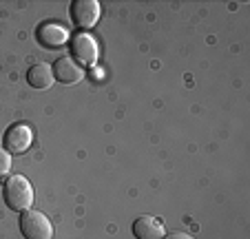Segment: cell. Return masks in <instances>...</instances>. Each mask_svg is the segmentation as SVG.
Masks as SVG:
<instances>
[{"mask_svg": "<svg viewBox=\"0 0 250 239\" xmlns=\"http://www.w3.org/2000/svg\"><path fill=\"white\" fill-rule=\"evenodd\" d=\"M53 69V78L60 82V85H78L82 78H84V69H82L78 62H73L71 58H60L56 60Z\"/></svg>", "mask_w": 250, "mask_h": 239, "instance_id": "7", "label": "cell"}, {"mask_svg": "<svg viewBox=\"0 0 250 239\" xmlns=\"http://www.w3.org/2000/svg\"><path fill=\"white\" fill-rule=\"evenodd\" d=\"M9 169H11V155L5 149H0V177L9 173Z\"/></svg>", "mask_w": 250, "mask_h": 239, "instance_id": "10", "label": "cell"}, {"mask_svg": "<svg viewBox=\"0 0 250 239\" xmlns=\"http://www.w3.org/2000/svg\"><path fill=\"white\" fill-rule=\"evenodd\" d=\"M162 239H195L193 235H188V233H168V235H164Z\"/></svg>", "mask_w": 250, "mask_h": 239, "instance_id": "11", "label": "cell"}, {"mask_svg": "<svg viewBox=\"0 0 250 239\" xmlns=\"http://www.w3.org/2000/svg\"><path fill=\"white\" fill-rule=\"evenodd\" d=\"M53 69L49 65H33L31 69L27 71V82L33 87V89H49L53 85Z\"/></svg>", "mask_w": 250, "mask_h": 239, "instance_id": "9", "label": "cell"}, {"mask_svg": "<svg viewBox=\"0 0 250 239\" xmlns=\"http://www.w3.org/2000/svg\"><path fill=\"white\" fill-rule=\"evenodd\" d=\"M20 230L24 239H53V224L40 211H24L20 215Z\"/></svg>", "mask_w": 250, "mask_h": 239, "instance_id": "2", "label": "cell"}, {"mask_svg": "<svg viewBox=\"0 0 250 239\" xmlns=\"http://www.w3.org/2000/svg\"><path fill=\"white\" fill-rule=\"evenodd\" d=\"M69 47H71V60L78 62L80 66H93L98 62L100 49L98 43L93 40V36H89V33H76Z\"/></svg>", "mask_w": 250, "mask_h": 239, "instance_id": "3", "label": "cell"}, {"mask_svg": "<svg viewBox=\"0 0 250 239\" xmlns=\"http://www.w3.org/2000/svg\"><path fill=\"white\" fill-rule=\"evenodd\" d=\"M71 20L80 29H91L100 20V2L98 0H76L71 5Z\"/></svg>", "mask_w": 250, "mask_h": 239, "instance_id": "5", "label": "cell"}, {"mask_svg": "<svg viewBox=\"0 0 250 239\" xmlns=\"http://www.w3.org/2000/svg\"><path fill=\"white\" fill-rule=\"evenodd\" d=\"M36 38H38V43L42 44L44 49H60L62 44L69 40V31L58 22H44L38 27Z\"/></svg>", "mask_w": 250, "mask_h": 239, "instance_id": "6", "label": "cell"}, {"mask_svg": "<svg viewBox=\"0 0 250 239\" xmlns=\"http://www.w3.org/2000/svg\"><path fill=\"white\" fill-rule=\"evenodd\" d=\"M5 202L11 211L24 213L33 204V186L24 175H11L5 182Z\"/></svg>", "mask_w": 250, "mask_h": 239, "instance_id": "1", "label": "cell"}, {"mask_svg": "<svg viewBox=\"0 0 250 239\" xmlns=\"http://www.w3.org/2000/svg\"><path fill=\"white\" fill-rule=\"evenodd\" d=\"M33 142V131L29 124H22V122H16L7 129L5 133V151L9 155H22L29 151Z\"/></svg>", "mask_w": 250, "mask_h": 239, "instance_id": "4", "label": "cell"}, {"mask_svg": "<svg viewBox=\"0 0 250 239\" xmlns=\"http://www.w3.org/2000/svg\"><path fill=\"white\" fill-rule=\"evenodd\" d=\"M135 239H162L164 237V221L153 215H142L133 221Z\"/></svg>", "mask_w": 250, "mask_h": 239, "instance_id": "8", "label": "cell"}]
</instances>
